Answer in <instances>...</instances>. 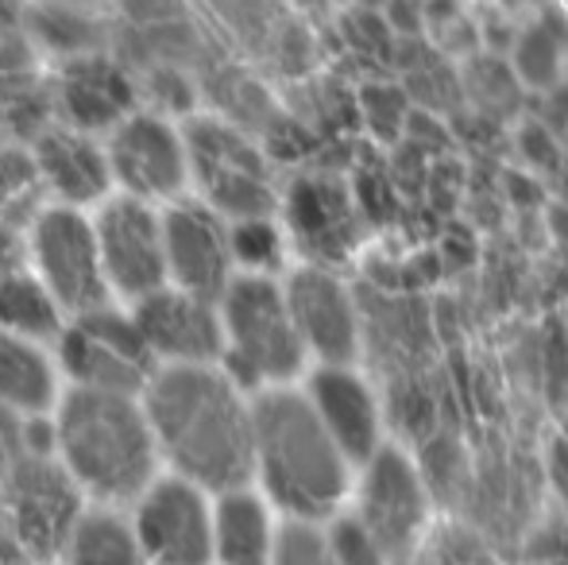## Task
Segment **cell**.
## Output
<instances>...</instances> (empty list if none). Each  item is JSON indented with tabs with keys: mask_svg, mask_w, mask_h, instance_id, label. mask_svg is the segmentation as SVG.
<instances>
[{
	"mask_svg": "<svg viewBox=\"0 0 568 565\" xmlns=\"http://www.w3.org/2000/svg\"><path fill=\"white\" fill-rule=\"evenodd\" d=\"M163 473L210 496L252 484V400L217 369H155L140 392Z\"/></svg>",
	"mask_w": 568,
	"mask_h": 565,
	"instance_id": "cell-1",
	"label": "cell"
},
{
	"mask_svg": "<svg viewBox=\"0 0 568 565\" xmlns=\"http://www.w3.org/2000/svg\"><path fill=\"white\" fill-rule=\"evenodd\" d=\"M51 430L54 465L93 507L124 512L163 473L140 395L67 387L51 411Z\"/></svg>",
	"mask_w": 568,
	"mask_h": 565,
	"instance_id": "cell-2",
	"label": "cell"
},
{
	"mask_svg": "<svg viewBox=\"0 0 568 565\" xmlns=\"http://www.w3.org/2000/svg\"><path fill=\"white\" fill-rule=\"evenodd\" d=\"M252 484L283 519L302 523L333 519L348 500V457L294 387L252 395Z\"/></svg>",
	"mask_w": 568,
	"mask_h": 565,
	"instance_id": "cell-3",
	"label": "cell"
},
{
	"mask_svg": "<svg viewBox=\"0 0 568 565\" xmlns=\"http://www.w3.org/2000/svg\"><path fill=\"white\" fill-rule=\"evenodd\" d=\"M221 317V361L240 392H271L286 387L306 364V349L294 330L283 283L271 275H232L217 299Z\"/></svg>",
	"mask_w": 568,
	"mask_h": 565,
	"instance_id": "cell-4",
	"label": "cell"
},
{
	"mask_svg": "<svg viewBox=\"0 0 568 565\" xmlns=\"http://www.w3.org/2000/svg\"><path fill=\"white\" fill-rule=\"evenodd\" d=\"M143 565H213V496L174 473H159L124 507Z\"/></svg>",
	"mask_w": 568,
	"mask_h": 565,
	"instance_id": "cell-5",
	"label": "cell"
},
{
	"mask_svg": "<svg viewBox=\"0 0 568 565\" xmlns=\"http://www.w3.org/2000/svg\"><path fill=\"white\" fill-rule=\"evenodd\" d=\"M31 275L59 302L62 317H82L109 306V286L101 275L93 221L82 210L51 205L31 221L28 233Z\"/></svg>",
	"mask_w": 568,
	"mask_h": 565,
	"instance_id": "cell-6",
	"label": "cell"
},
{
	"mask_svg": "<svg viewBox=\"0 0 568 565\" xmlns=\"http://www.w3.org/2000/svg\"><path fill=\"white\" fill-rule=\"evenodd\" d=\"M54 364L70 376V387L116 395H140L155 372L132 317L113 306L70 317L59 333V361Z\"/></svg>",
	"mask_w": 568,
	"mask_h": 565,
	"instance_id": "cell-7",
	"label": "cell"
},
{
	"mask_svg": "<svg viewBox=\"0 0 568 565\" xmlns=\"http://www.w3.org/2000/svg\"><path fill=\"white\" fill-rule=\"evenodd\" d=\"M190 179L202 182L205 205L225 221L260 218L275 205L271 171L255 143L221 121H197L186 132Z\"/></svg>",
	"mask_w": 568,
	"mask_h": 565,
	"instance_id": "cell-8",
	"label": "cell"
},
{
	"mask_svg": "<svg viewBox=\"0 0 568 565\" xmlns=\"http://www.w3.org/2000/svg\"><path fill=\"white\" fill-rule=\"evenodd\" d=\"M364 473L356 484V519L372 531L390 554V562L414 554L429 527L434 492H429L422 468L395 445H379L364 461Z\"/></svg>",
	"mask_w": 568,
	"mask_h": 565,
	"instance_id": "cell-9",
	"label": "cell"
},
{
	"mask_svg": "<svg viewBox=\"0 0 568 565\" xmlns=\"http://www.w3.org/2000/svg\"><path fill=\"white\" fill-rule=\"evenodd\" d=\"M93 221L101 275H105L109 299L140 302L166 286L163 256V210L135 198H113L101 205Z\"/></svg>",
	"mask_w": 568,
	"mask_h": 565,
	"instance_id": "cell-10",
	"label": "cell"
},
{
	"mask_svg": "<svg viewBox=\"0 0 568 565\" xmlns=\"http://www.w3.org/2000/svg\"><path fill=\"white\" fill-rule=\"evenodd\" d=\"M109 179L135 202H179L190 186L186 137L159 113H128L105 143Z\"/></svg>",
	"mask_w": 568,
	"mask_h": 565,
	"instance_id": "cell-11",
	"label": "cell"
},
{
	"mask_svg": "<svg viewBox=\"0 0 568 565\" xmlns=\"http://www.w3.org/2000/svg\"><path fill=\"white\" fill-rule=\"evenodd\" d=\"M143 349L155 369H190L221 361V317L217 302L186 294L179 286L148 294L128 310Z\"/></svg>",
	"mask_w": 568,
	"mask_h": 565,
	"instance_id": "cell-12",
	"label": "cell"
},
{
	"mask_svg": "<svg viewBox=\"0 0 568 565\" xmlns=\"http://www.w3.org/2000/svg\"><path fill=\"white\" fill-rule=\"evenodd\" d=\"M166 286L217 302L232 283L229 221L205 202H171L163 210Z\"/></svg>",
	"mask_w": 568,
	"mask_h": 565,
	"instance_id": "cell-13",
	"label": "cell"
},
{
	"mask_svg": "<svg viewBox=\"0 0 568 565\" xmlns=\"http://www.w3.org/2000/svg\"><path fill=\"white\" fill-rule=\"evenodd\" d=\"M286 306H291L294 330L317 364H352L359 356V306L341 275L329 268L310 264L283 283Z\"/></svg>",
	"mask_w": 568,
	"mask_h": 565,
	"instance_id": "cell-14",
	"label": "cell"
},
{
	"mask_svg": "<svg viewBox=\"0 0 568 565\" xmlns=\"http://www.w3.org/2000/svg\"><path fill=\"white\" fill-rule=\"evenodd\" d=\"M306 403L314 407L317 423L337 442L348 465H364L383 445V411L375 392L352 364H322L306 384Z\"/></svg>",
	"mask_w": 568,
	"mask_h": 565,
	"instance_id": "cell-15",
	"label": "cell"
},
{
	"mask_svg": "<svg viewBox=\"0 0 568 565\" xmlns=\"http://www.w3.org/2000/svg\"><path fill=\"white\" fill-rule=\"evenodd\" d=\"M8 500H12V519L20 538L31 551L54 558L67 538L70 523L78 519V512L85 507V500L78 496V488L67 481L54 461L43 457H23L12 473L4 476Z\"/></svg>",
	"mask_w": 568,
	"mask_h": 565,
	"instance_id": "cell-16",
	"label": "cell"
},
{
	"mask_svg": "<svg viewBox=\"0 0 568 565\" xmlns=\"http://www.w3.org/2000/svg\"><path fill=\"white\" fill-rule=\"evenodd\" d=\"M54 101H59L67 129L85 132V137H93L101 129L113 132L132 113V82L101 51L82 54V59H70L62 67L59 85H54Z\"/></svg>",
	"mask_w": 568,
	"mask_h": 565,
	"instance_id": "cell-17",
	"label": "cell"
},
{
	"mask_svg": "<svg viewBox=\"0 0 568 565\" xmlns=\"http://www.w3.org/2000/svg\"><path fill=\"white\" fill-rule=\"evenodd\" d=\"M36 174L51 186V194L59 198V205L70 210H85L90 202L105 198L109 190V163L105 148H98V140L74 129H43L36 140Z\"/></svg>",
	"mask_w": 568,
	"mask_h": 565,
	"instance_id": "cell-18",
	"label": "cell"
},
{
	"mask_svg": "<svg viewBox=\"0 0 568 565\" xmlns=\"http://www.w3.org/2000/svg\"><path fill=\"white\" fill-rule=\"evenodd\" d=\"M275 535V507L252 484L213 496V565H271Z\"/></svg>",
	"mask_w": 568,
	"mask_h": 565,
	"instance_id": "cell-19",
	"label": "cell"
},
{
	"mask_svg": "<svg viewBox=\"0 0 568 565\" xmlns=\"http://www.w3.org/2000/svg\"><path fill=\"white\" fill-rule=\"evenodd\" d=\"M62 400V372L39 341L0 333V407L16 418H47Z\"/></svg>",
	"mask_w": 568,
	"mask_h": 565,
	"instance_id": "cell-20",
	"label": "cell"
},
{
	"mask_svg": "<svg viewBox=\"0 0 568 565\" xmlns=\"http://www.w3.org/2000/svg\"><path fill=\"white\" fill-rule=\"evenodd\" d=\"M291 229L302 249L317 260H337L352 249V205L337 186L322 179H306L291 190Z\"/></svg>",
	"mask_w": 568,
	"mask_h": 565,
	"instance_id": "cell-21",
	"label": "cell"
},
{
	"mask_svg": "<svg viewBox=\"0 0 568 565\" xmlns=\"http://www.w3.org/2000/svg\"><path fill=\"white\" fill-rule=\"evenodd\" d=\"M59 565H143L128 515L120 507L85 504L59 546Z\"/></svg>",
	"mask_w": 568,
	"mask_h": 565,
	"instance_id": "cell-22",
	"label": "cell"
},
{
	"mask_svg": "<svg viewBox=\"0 0 568 565\" xmlns=\"http://www.w3.org/2000/svg\"><path fill=\"white\" fill-rule=\"evenodd\" d=\"M67 317H62L59 302L47 294V286L31 272H0V333L28 341H51L62 333Z\"/></svg>",
	"mask_w": 568,
	"mask_h": 565,
	"instance_id": "cell-23",
	"label": "cell"
},
{
	"mask_svg": "<svg viewBox=\"0 0 568 565\" xmlns=\"http://www.w3.org/2000/svg\"><path fill=\"white\" fill-rule=\"evenodd\" d=\"M28 31L31 43L59 51L62 59H82V54H98L101 31L93 20V8H67V4H36L28 8Z\"/></svg>",
	"mask_w": 568,
	"mask_h": 565,
	"instance_id": "cell-24",
	"label": "cell"
},
{
	"mask_svg": "<svg viewBox=\"0 0 568 565\" xmlns=\"http://www.w3.org/2000/svg\"><path fill=\"white\" fill-rule=\"evenodd\" d=\"M283 249H286L283 229L271 221V213L229 221L232 268H244V275H271L283 264Z\"/></svg>",
	"mask_w": 568,
	"mask_h": 565,
	"instance_id": "cell-25",
	"label": "cell"
},
{
	"mask_svg": "<svg viewBox=\"0 0 568 565\" xmlns=\"http://www.w3.org/2000/svg\"><path fill=\"white\" fill-rule=\"evenodd\" d=\"M36 70V43L28 31V8L20 0H0V90L28 82Z\"/></svg>",
	"mask_w": 568,
	"mask_h": 565,
	"instance_id": "cell-26",
	"label": "cell"
},
{
	"mask_svg": "<svg viewBox=\"0 0 568 565\" xmlns=\"http://www.w3.org/2000/svg\"><path fill=\"white\" fill-rule=\"evenodd\" d=\"M565 47H568V31L561 20H538L515 47L518 70H523L526 82L534 85H549L561 74L565 62Z\"/></svg>",
	"mask_w": 568,
	"mask_h": 565,
	"instance_id": "cell-27",
	"label": "cell"
},
{
	"mask_svg": "<svg viewBox=\"0 0 568 565\" xmlns=\"http://www.w3.org/2000/svg\"><path fill=\"white\" fill-rule=\"evenodd\" d=\"M271 565H337L329 551V538H325V523H302V519L278 523Z\"/></svg>",
	"mask_w": 568,
	"mask_h": 565,
	"instance_id": "cell-28",
	"label": "cell"
},
{
	"mask_svg": "<svg viewBox=\"0 0 568 565\" xmlns=\"http://www.w3.org/2000/svg\"><path fill=\"white\" fill-rule=\"evenodd\" d=\"M329 551L337 565H390V554L383 551V543L356 519V515H333L329 527Z\"/></svg>",
	"mask_w": 568,
	"mask_h": 565,
	"instance_id": "cell-29",
	"label": "cell"
},
{
	"mask_svg": "<svg viewBox=\"0 0 568 565\" xmlns=\"http://www.w3.org/2000/svg\"><path fill=\"white\" fill-rule=\"evenodd\" d=\"M526 565H568V512L534 531L526 543Z\"/></svg>",
	"mask_w": 568,
	"mask_h": 565,
	"instance_id": "cell-30",
	"label": "cell"
},
{
	"mask_svg": "<svg viewBox=\"0 0 568 565\" xmlns=\"http://www.w3.org/2000/svg\"><path fill=\"white\" fill-rule=\"evenodd\" d=\"M546 481L554 488L557 504L568 512V426L554 430L546 442Z\"/></svg>",
	"mask_w": 568,
	"mask_h": 565,
	"instance_id": "cell-31",
	"label": "cell"
},
{
	"mask_svg": "<svg viewBox=\"0 0 568 565\" xmlns=\"http://www.w3.org/2000/svg\"><path fill=\"white\" fill-rule=\"evenodd\" d=\"M23 461V418L0 407V481Z\"/></svg>",
	"mask_w": 568,
	"mask_h": 565,
	"instance_id": "cell-32",
	"label": "cell"
},
{
	"mask_svg": "<svg viewBox=\"0 0 568 565\" xmlns=\"http://www.w3.org/2000/svg\"><path fill=\"white\" fill-rule=\"evenodd\" d=\"M36 4H67V8H98V0H36Z\"/></svg>",
	"mask_w": 568,
	"mask_h": 565,
	"instance_id": "cell-33",
	"label": "cell"
}]
</instances>
